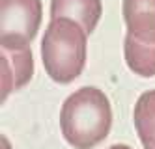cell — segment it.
<instances>
[{
    "label": "cell",
    "instance_id": "5",
    "mask_svg": "<svg viewBox=\"0 0 155 149\" xmlns=\"http://www.w3.org/2000/svg\"><path fill=\"white\" fill-rule=\"evenodd\" d=\"M51 15L52 19L75 21L90 36L101 17V0H52Z\"/></svg>",
    "mask_w": 155,
    "mask_h": 149
},
{
    "label": "cell",
    "instance_id": "2",
    "mask_svg": "<svg viewBox=\"0 0 155 149\" xmlns=\"http://www.w3.org/2000/svg\"><path fill=\"white\" fill-rule=\"evenodd\" d=\"M41 58L52 80H75L86 62V32L71 19H52L41 41Z\"/></svg>",
    "mask_w": 155,
    "mask_h": 149
},
{
    "label": "cell",
    "instance_id": "7",
    "mask_svg": "<svg viewBox=\"0 0 155 149\" xmlns=\"http://www.w3.org/2000/svg\"><path fill=\"white\" fill-rule=\"evenodd\" d=\"M125 62L140 76L155 75V43H146L127 32L125 36Z\"/></svg>",
    "mask_w": 155,
    "mask_h": 149
},
{
    "label": "cell",
    "instance_id": "3",
    "mask_svg": "<svg viewBox=\"0 0 155 149\" xmlns=\"http://www.w3.org/2000/svg\"><path fill=\"white\" fill-rule=\"evenodd\" d=\"M2 45H28L41 22V0H2Z\"/></svg>",
    "mask_w": 155,
    "mask_h": 149
},
{
    "label": "cell",
    "instance_id": "6",
    "mask_svg": "<svg viewBox=\"0 0 155 149\" xmlns=\"http://www.w3.org/2000/svg\"><path fill=\"white\" fill-rule=\"evenodd\" d=\"M127 32L146 43H155V0H124Z\"/></svg>",
    "mask_w": 155,
    "mask_h": 149
},
{
    "label": "cell",
    "instance_id": "4",
    "mask_svg": "<svg viewBox=\"0 0 155 149\" xmlns=\"http://www.w3.org/2000/svg\"><path fill=\"white\" fill-rule=\"evenodd\" d=\"M30 45H2V101L32 76Z\"/></svg>",
    "mask_w": 155,
    "mask_h": 149
},
{
    "label": "cell",
    "instance_id": "1",
    "mask_svg": "<svg viewBox=\"0 0 155 149\" xmlns=\"http://www.w3.org/2000/svg\"><path fill=\"white\" fill-rule=\"evenodd\" d=\"M112 110L107 95L97 88H82L68 97L60 112L64 138L77 149H92L107 138Z\"/></svg>",
    "mask_w": 155,
    "mask_h": 149
},
{
    "label": "cell",
    "instance_id": "8",
    "mask_svg": "<svg viewBox=\"0 0 155 149\" xmlns=\"http://www.w3.org/2000/svg\"><path fill=\"white\" fill-rule=\"evenodd\" d=\"M135 127L144 149H155V89L138 97L135 105Z\"/></svg>",
    "mask_w": 155,
    "mask_h": 149
},
{
    "label": "cell",
    "instance_id": "9",
    "mask_svg": "<svg viewBox=\"0 0 155 149\" xmlns=\"http://www.w3.org/2000/svg\"><path fill=\"white\" fill-rule=\"evenodd\" d=\"M110 149H131L129 145H121V144H118V145H112Z\"/></svg>",
    "mask_w": 155,
    "mask_h": 149
}]
</instances>
